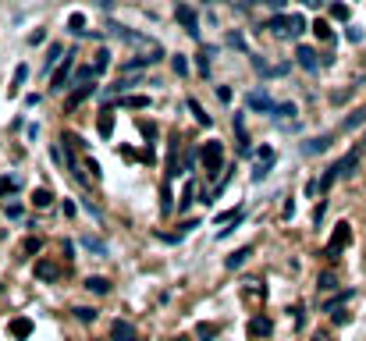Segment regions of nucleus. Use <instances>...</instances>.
Listing matches in <instances>:
<instances>
[{"label":"nucleus","mask_w":366,"mask_h":341,"mask_svg":"<svg viewBox=\"0 0 366 341\" xmlns=\"http://www.w3.org/2000/svg\"><path fill=\"white\" fill-rule=\"evenodd\" d=\"M57 61H61V43H54V47L47 50V64H43V68L50 71V68H54V64H57Z\"/></svg>","instance_id":"nucleus-35"},{"label":"nucleus","mask_w":366,"mask_h":341,"mask_svg":"<svg viewBox=\"0 0 366 341\" xmlns=\"http://www.w3.org/2000/svg\"><path fill=\"white\" fill-rule=\"evenodd\" d=\"M0 291H4V288H0Z\"/></svg>","instance_id":"nucleus-50"},{"label":"nucleus","mask_w":366,"mask_h":341,"mask_svg":"<svg viewBox=\"0 0 366 341\" xmlns=\"http://www.w3.org/2000/svg\"><path fill=\"white\" fill-rule=\"evenodd\" d=\"M121 103H125V107H135V110H143V107H149V96H125Z\"/></svg>","instance_id":"nucleus-36"},{"label":"nucleus","mask_w":366,"mask_h":341,"mask_svg":"<svg viewBox=\"0 0 366 341\" xmlns=\"http://www.w3.org/2000/svg\"><path fill=\"white\" fill-rule=\"evenodd\" d=\"M217 100L220 103H231V89L227 85H217Z\"/></svg>","instance_id":"nucleus-42"},{"label":"nucleus","mask_w":366,"mask_h":341,"mask_svg":"<svg viewBox=\"0 0 366 341\" xmlns=\"http://www.w3.org/2000/svg\"><path fill=\"white\" fill-rule=\"evenodd\" d=\"M174 18L181 21V29H185L189 36H199V14H196L189 4H178V7H174Z\"/></svg>","instance_id":"nucleus-5"},{"label":"nucleus","mask_w":366,"mask_h":341,"mask_svg":"<svg viewBox=\"0 0 366 341\" xmlns=\"http://www.w3.org/2000/svg\"><path fill=\"white\" fill-rule=\"evenodd\" d=\"M203 171H207V178H217L220 171H224V142L210 139L203 146Z\"/></svg>","instance_id":"nucleus-2"},{"label":"nucleus","mask_w":366,"mask_h":341,"mask_svg":"<svg viewBox=\"0 0 366 341\" xmlns=\"http://www.w3.org/2000/svg\"><path fill=\"white\" fill-rule=\"evenodd\" d=\"M29 334H32V320H29V316H14V320H11V338L25 341Z\"/></svg>","instance_id":"nucleus-11"},{"label":"nucleus","mask_w":366,"mask_h":341,"mask_svg":"<svg viewBox=\"0 0 366 341\" xmlns=\"http://www.w3.org/2000/svg\"><path fill=\"white\" fill-rule=\"evenodd\" d=\"M349 242H352V228H349V224L341 220V224L334 228V235H331V242L324 245V256H327V260H338V253H341V249H345Z\"/></svg>","instance_id":"nucleus-4"},{"label":"nucleus","mask_w":366,"mask_h":341,"mask_svg":"<svg viewBox=\"0 0 366 341\" xmlns=\"http://www.w3.org/2000/svg\"><path fill=\"white\" fill-rule=\"evenodd\" d=\"M316 288H320V291H331V288H338V277H334V274H320V277H316Z\"/></svg>","instance_id":"nucleus-32"},{"label":"nucleus","mask_w":366,"mask_h":341,"mask_svg":"<svg viewBox=\"0 0 366 341\" xmlns=\"http://www.w3.org/2000/svg\"><path fill=\"white\" fill-rule=\"evenodd\" d=\"M192 196H196V185H192V181H189V185H185V196H181V203H178V213H185V210H189V206L196 203V199H192Z\"/></svg>","instance_id":"nucleus-30"},{"label":"nucleus","mask_w":366,"mask_h":341,"mask_svg":"<svg viewBox=\"0 0 366 341\" xmlns=\"http://www.w3.org/2000/svg\"><path fill=\"white\" fill-rule=\"evenodd\" d=\"M110 338L114 341H139V334H135V327H132L128 320H118L114 331H110Z\"/></svg>","instance_id":"nucleus-10"},{"label":"nucleus","mask_w":366,"mask_h":341,"mask_svg":"<svg viewBox=\"0 0 366 341\" xmlns=\"http://www.w3.org/2000/svg\"><path fill=\"white\" fill-rule=\"evenodd\" d=\"M72 68H75V54H64V64L54 71V93H61V89H72Z\"/></svg>","instance_id":"nucleus-6"},{"label":"nucleus","mask_w":366,"mask_h":341,"mask_svg":"<svg viewBox=\"0 0 366 341\" xmlns=\"http://www.w3.org/2000/svg\"><path fill=\"white\" fill-rule=\"evenodd\" d=\"M68 32H75V36H82V32H85V18H82L78 11H75L72 18H68Z\"/></svg>","instance_id":"nucleus-31"},{"label":"nucleus","mask_w":366,"mask_h":341,"mask_svg":"<svg viewBox=\"0 0 366 341\" xmlns=\"http://www.w3.org/2000/svg\"><path fill=\"white\" fill-rule=\"evenodd\" d=\"M93 4H96L100 11H110V7H114V0H93Z\"/></svg>","instance_id":"nucleus-46"},{"label":"nucleus","mask_w":366,"mask_h":341,"mask_svg":"<svg viewBox=\"0 0 366 341\" xmlns=\"http://www.w3.org/2000/svg\"><path fill=\"white\" fill-rule=\"evenodd\" d=\"M93 93H96V85H89V82H85V85H78V89H75L72 96H68V103H64V110H75V107H78V103H85V100H89Z\"/></svg>","instance_id":"nucleus-9"},{"label":"nucleus","mask_w":366,"mask_h":341,"mask_svg":"<svg viewBox=\"0 0 366 341\" xmlns=\"http://www.w3.org/2000/svg\"><path fill=\"white\" fill-rule=\"evenodd\" d=\"M313 36L320 39V43H334V32H331V25L320 18V21H313Z\"/></svg>","instance_id":"nucleus-19"},{"label":"nucleus","mask_w":366,"mask_h":341,"mask_svg":"<svg viewBox=\"0 0 366 341\" xmlns=\"http://www.w3.org/2000/svg\"><path fill=\"white\" fill-rule=\"evenodd\" d=\"M96 78V68L89 64V68H78L75 71V78H72V85H85V82H93Z\"/></svg>","instance_id":"nucleus-27"},{"label":"nucleus","mask_w":366,"mask_h":341,"mask_svg":"<svg viewBox=\"0 0 366 341\" xmlns=\"http://www.w3.org/2000/svg\"><path fill=\"white\" fill-rule=\"evenodd\" d=\"M25 78H29V64H18V68H14V78H11V85H7V93H11V96H14V93H21Z\"/></svg>","instance_id":"nucleus-17"},{"label":"nucleus","mask_w":366,"mask_h":341,"mask_svg":"<svg viewBox=\"0 0 366 341\" xmlns=\"http://www.w3.org/2000/svg\"><path fill=\"white\" fill-rule=\"evenodd\" d=\"M135 85H143L139 78H121V82H114L110 89H107V96H125L128 89H135Z\"/></svg>","instance_id":"nucleus-18"},{"label":"nucleus","mask_w":366,"mask_h":341,"mask_svg":"<svg viewBox=\"0 0 366 341\" xmlns=\"http://www.w3.org/2000/svg\"><path fill=\"white\" fill-rule=\"evenodd\" d=\"M363 121H366V107H359L356 114H349V118H345V125H341V128H345V132H352V128H359Z\"/></svg>","instance_id":"nucleus-23"},{"label":"nucleus","mask_w":366,"mask_h":341,"mask_svg":"<svg viewBox=\"0 0 366 341\" xmlns=\"http://www.w3.org/2000/svg\"><path fill=\"white\" fill-rule=\"evenodd\" d=\"M313 341H331V338H327V334H316V338H313Z\"/></svg>","instance_id":"nucleus-49"},{"label":"nucleus","mask_w":366,"mask_h":341,"mask_svg":"<svg viewBox=\"0 0 366 341\" xmlns=\"http://www.w3.org/2000/svg\"><path fill=\"white\" fill-rule=\"evenodd\" d=\"M36 277H39V281H57L61 270H57L50 260H36Z\"/></svg>","instance_id":"nucleus-13"},{"label":"nucleus","mask_w":366,"mask_h":341,"mask_svg":"<svg viewBox=\"0 0 366 341\" xmlns=\"http://www.w3.org/2000/svg\"><path fill=\"white\" fill-rule=\"evenodd\" d=\"M50 203H54V192H50V189H36V192H32V206L43 210V206H50Z\"/></svg>","instance_id":"nucleus-24"},{"label":"nucleus","mask_w":366,"mask_h":341,"mask_svg":"<svg viewBox=\"0 0 366 341\" xmlns=\"http://www.w3.org/2000/svg\"><path fill=\"white\" fill-rule=\"evenodd\" d=\"M196 334H199L203 341H214L220 334V327H217V324H199V327H196Z\"/></svg>","instance_id":"nucleus-28"},{"label":"nucleus","mask_w":366,"mask_h":341,"mask_svg":"<svg viewBox=\"0 0 366 341\" xmlns=\"http://www.w3.org/2000/svg\"><path fill=\"white\" fill-rule=\"evenodd\" d=\"M227 43H231L235 50H245V39H242V32H231V36H227Z\"/></svg>","instance_id":"nucleus-40"},{"label":"nucleus","mask_w":366,"mask_h":341,"mask_svg":"<svg viewBox=\"0 0 366 341\" xmlns=\"http://www.w3.org/2000/svg\"><path fill=\"white\" fill-rule=\"evenodd\" d=\"M85 288L96 291V295H107V291H110V281H107V277H85Z\"/></svg>","instance_id":"nucleus-21"},{"label":"nucleus","mask_w":366,"mask_h":341,"mask_svg":"<svg viewBox=\"0 0 366 341\" xmlns=\"http://www.w3.org/2000/svg\"><path fill=\"white\" fill-rule=\"evenodd\" d=\"M189 110H192V118H196V121H199V125H207V128H210V125H214V118H210V114H207V110H203V103H199V100H196V96H189Z\"/></svg>","instance_id":"nucleus-14"},{"label":"nucleus","mask_w":366,"mask_h":341,"mask_svg":"<svg viewBox=\"0 0 366 341\" xmlns=\"http://www.w3.org/2000/svg\"><path fill=\"white\" fill-rule=\"evenodd\" d=\"M171 68H174V75H189V61L178 54V57H171Z\"/></svg>","instance_id":"nucleus-37"},{"label":"nucleus","mask_w":366,"mask_h":341,"mask_svg":"<svg viewBox=\"0 0 366 341\" xmlns=\"http://www.w3.org/2000/svg\"><path fill=\"white\" fill-rule=\"evenodd\" d=\"M270 331H274V324H270L267 316H256V320L249 324V334H253V338H267Z\"/></svg>","instance_id":"nucleus-16"},{"label":"nucleus","mask_w":366,"mask_h":341,"mask_svg":"<svg viewBox=\"0 0 366 341\" xmlns=\"http://www.w3.org/2000/svg\"><path fill=\"white\" fill-rule=\"evenodd\" d=\"M110 36H118V39H125V43H132V47H143V50H146V54H153L156 61L164 57V50H160V47H156L149 36H143V32H132L128 25H118V21H110Z\"/></svg>","instance_id":"nucleus-1"},{"label":"nucleus","mask_w":366,"mask_h":341,"mask_svg":"<svg viewBox=\"0 0 366 341\" xmlns=\"http://www.w3.org/2000/svg\"><path fill=\"white\" fill-rule=\"evenodd\" d=\"M263 4H267V7H274V11H281V7H285L288 0H263Z\"/></svg>","instance_id":"nucleus-47"},{"label":"nucleus","mask_w":366,"mask_h":341,"mask_svg":"<svg viewBox=\"0 0 366 341\" xmlns=\"http://www.w3.org/2000/svg\"><path fill=\"white\" fill-rule=\"evenodd\" d=\"M43 39H47V32H43V29H36V32L29 36V43H32V47H36V43H43Z\"/></svg>","instance_id":"nucleus-43"},{"label":"nucleus","mask_w":366,"mask_h":341,"mask_svg":"<svg viewBox=\"0 0 366 341\" xmlns=\"http://www.w3.org/2000/svg\"><path fill=\"white\" fill-rule=\"evenodd\" d=\"M7 217H11V220H18V217H21V206L11 203V206H7Z\"/></svg>","instance_id":"nucleus-45"},{"label":"nucleus","mask_w":366,"mask_h":341,"mask_svg":"<svg viewBox=\"0 0 366 341\" xmlns=\"http://www.w3.org/2000/svg\"><path fill=\"white\" fill-rule=\"evenodd\" d=\"M349 43H363V29H349Z\"/></svg>","instance_id":"nucleus-44"},{"label":"nucleus","mask_w":366,"mask_h":341,"mask_svg":"<svg viewBox=\"0 0 366 341\" xmlns=\"http://www.w3.org/2000/svg\"><path fill=\"white\" fill-rule=\"evenodd\" d=\"M302 4H306V7H320L324 0H302Z\"/></svg>","instance_id":"nucleus-48"},{"label":"nucleus","mask_w":366,"mask_h":341,"mask_svg":"<svg viewBox=\"0 0 366 341\" xmlns=\"http://www.w3.org/2000/svg\"><path fill=\"white\" fill-rule=\"evenodd\" d=\"M96 316H100L96 309H89V306H75V320H78V324H93Z\"/></svg>","instance_id":"nucleus-26"},{"label":"nucleus","mask_w":366,"mask_h":341,"mask_svg":"<svg viewBox=\"0 0 366 341\" xmlns=\"http://www.w3.org/2000/svg\"><path fill=\"white\" fill-rule=\"evenodd\" d=\"M245 103H249V110L267 114V118H270V114H274V107H278V103H274L267 93H260V89H256V93H249V96H245Z\"/></svg>","instance_id":"nucleus-7"},{"label":"nucleus","mask_w":366,"mask_h":341,"mask_svg":"<svg viewBox=\"0 0 366 341\" xmlns=\"http://www.w3.org/2000/svg\"><path fill=\"white\" fill-rule=\"evenodd\" d=\"M153 61H156L153 54H146V57H132V61H125V64H121V71H139V68H149Z\"/></svg>","instance_id":"nucleus-22"},{"label":"nucleus","mask_w":366,"mask_h":341,"mask_svg":"<svg viewBox=\"0 0 366 341\" xmlns=\"http://www.w3.org/2000/svg\"><path fill=\"white\" fill-rule=\"evenodd\" d=\"M331 313H334V324H338V327H341V324H349V320H352V316H349V313H345V309H331Z\"/></svg>","instance_id":"nucleus-41"},{"label":"nucleus","mask_w":366,"mask_h":341,"mask_svg":"<svg viewBox=\"0 0 366 341\" xmlns=\"http://www.w3.org/2000/svg\"><path fill=\"white\" fill-rule=\"evenodd\" d=\"M114 135V110H103L100 114V139H110Z\"/></svg>","instance_id":"nucleus-20"},{"label":"nucleus","mask_w":366,"mask_h":341,"mask_svg":"<svg viewBox=\"0 0 366 341\" xmlns=\"http://www.w3.org/2000/svg\"><path fill=\"white\" fill-rule=\"evenodd\" d=\"M331 18L345 21V18H349V7H345V4H331Z\"/></svg>","instance_id":"nucleus-38"},{"label":"nucleus","mask_w":366,"mask_h":341,"mask_svg":"<svg viewBox=\"0 0 366 341\" xmlns=\"http://www.w3.org/2000/svg\"><path fill=\"white\" fill-rule=\"evenodd\" d=\"M352 295H356V291H352V288H349V291H341V295H334V299H331V302H327V306H324V309H327V313H331V309H338V306H341V302H349V299H352Z\"/></svg>","instance_id":"nucleus-34"},{"label":"nucleus","mask_w":366,"mask_h":341,"mask_svg":"<svg viewBox=\"0 0 366 341\" xmlns=\"http://www.w3.org/2000/svg\"><path fill=\"white\" fill-rule=\"evenodd\" d=\"M93 68H96V75H103V71L110 68V54H107V50H96V61H93Z\"/></svg>","instance_id":"nucleus-29"},{"label":"nucleus","mask_w":366,"mask_h":341,"mask_svg":"<svg viewBox=\"0 0 366 341\" xmlns=\"http://www.w3.org/2000/svg\"><path fill=\"white\" fill-rule=\"evenodd\" d=\"M295 61H299V68L309 71V75H316V71H320V57H316V50H313V47H299V50H295Z\"/></svg>","instance_id":"nucleus-8"},{"label":"nucleus","mask_w":366,"mask_h":341,"mask_svg":"<svg viewBox=\"0 0 366 341\" xmlns=\"http://www.w3.org/2000/svg\"><path fill=\"white\" fill-rule=\"evenodd\" d=\"M331 146V135H316V139H309V142H302V153L306 156H316V153H324Z\"/></svg>","instance_id":"nucleus-12"},{"label":"nucleus","mask_w":366,"mask_h":341,"mask_svg":"<svg viewBox=\"0 0 366 341\" xmlns=\"http://www.w3.org/2000/svg\"><path fill=\"white\" fill-rule=\"evenodd\" d=\"M82 245H85L89 253H96V256H107V245H103L100 238H93V235H85V238H82Z\"/></svg>","instance_id":"nucleus-25"},{"label":"nucleus","mask_w":366,"mask_h":341,"mask_svg":"<svg viewBox=\"0 0 366 341\" xmlns=\"http://www.w3.org/2000/svg\"><path fill=\"white\" fill-rule=\"evenodd\" d=\"M267 29H274L278 36H299L306 29V18L302 14H278V18L267 21Z\"/></svg>","instance_id":"nucleus-3"},{"label":"nucleus","mask_w":366,"mask_h":341,"mask_svg":"<svg viewBox=\"0 0 366 341\" xmlns=\"http://www.w3.org/2000/svg\"><path fill=\"white\" fill-rule=\"evenodd\" d=\"M292 114H295V103H278L270 118H274V121H281V118H292Z\"/></svg>","instance_id":"nucleus-33"},{"label":"nucleus","mask_w":366,"mask_h":341,"mask_svg":"<svg viewBox=\"0 0 366 341\" xmlns=\"http://www.w3.org/2000/svg\"><path fill=\"white\" fill-rule=\"evenodd\" d=\"M39 245H43L39 238H29V242L21 245V253H25V256H32V253H39Z\"/></svg>","instance_id":"nucleus-39"},{"label":"nucleus","mask_w":366,"mask_h":341,"mask_svg":"<svg viewBox=\"0 0 366 341\" xmlns=\"http://www.w3.org/2000/svg\"><path fill=\"white\" fill-rule=\"evenodd\" d=\"M249 256H253V245H245V249H238V253H231V256L224 260V267H227V270H238V267H242V263H245Z\"/></svg>","instance_id":"nucleus-15"}]
</instances>
